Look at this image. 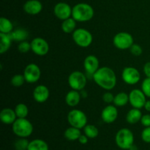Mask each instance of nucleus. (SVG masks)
<instances>
[{"label":"nucleus","mask_w":150,"mask_h":150,"mask_svg":"<svg viewBox=\"0 0 150 150\" xmlns=\"http://www.w3.org/2000/svg\"><path fill=\"white\" fill-rule=\"evenodd\" d=\"M92 78L96 84L105 90H111L117 85V76L114 70L108 67H100Z\"/></svg>","instance_id":"nucleus-1"},{"label":"nucleus","mask_w":150,"mask_h":150,"mask_svg":"<svg viewBox=\"0 0 150 150\" xmlns=\"http://www.w3.org/2000/svg\"><path fill=\"white\" fill-rule=\"evenodd\" d=\"M95 15L94 9L87 3H79L73 7L72 17L77 22L90 21Z\"/></svg>","instance_id":"nucleus-2"},{"label":"nucleus","mask_w":150,"mask_h":150,"mask_svg":"<svg viewBox=\"0 0 150 150\" xmlns=\"http://www.w3.org/2000/svg\"><path fill=\"white\" fill-rule=\"evenodd\" d=\"M13 131L20 138H27L33 132V125L26 118H17L13 124Z\"/></svg>","instance_id":"nucleus-3"},{"label":"nucleus","mask_w":150,"mask_h":150,"mask_svg":"<svg viewBox=\"0 0 150 150\" xmlns=\"http://www.w3.org/2000/svg\"><path fill=\"white\" fill-rule=\"evenodd\" d=\"M115 142L117 146L122 149H129L133 145L134 136L127 128L120 129L116 134Z\"/></svg>","instance_id":"nucleus-4"},{"label":"nucleus","mask_w":150,"mask_h":150,"mask_svg":"<svg viewBox=\"0 0 150 150\" xmlns=\"http://www.w3.org/2000/svg\"><path fill=\"white\" fill-rule=\"evenodd\" d=\"M73 40L75 43L81 48H87L92 44L93 37L91 32L83 28L76 29L73 32Z\"/></svg>","instance_id":"nucleus-5"},{"label":"nucleus","mask_w":150,"mask_h":150,"mask_svg":"<svg viewBox=\"0 0 150 150\" xmlns=\"http://www.w3.org/2000/svg\"><path fill=\"white\" fill-rule=\"evenodd\" d=\"M87 117L84 112L79 109L71 110L67 114V121L72 127L83 128L87 125Z\"/></svg>","instance_id":"nucleus-6"},{"label":"nucleus","mask_w":150,"mask_h":150,"mask_svg":"<svg viewBox=\"0 0 150 150\" xmlns=\"http://www.w3.org/2000/svg\"><path fill=\"white\" fill-rule=\"evenodd\" d=\"M114 46L120 50L130 49V47L134 43L133 38L130 33L121 32L117 33L113 39Z\"/></svg>","instance_id":"nucleus-7"},{"label":"nucleus","mask_w":150,"mask_h":150,"mask_svg":"<svg viewBox=\"0 0 150 150\" xmlns=\"http://www.w3.org/2000/svg\"><path fill=\"white\" fill-rule=\"evenodd\" d=\"M69 86L72 89L77 91H82L86 86L87 83L86 76L83 73L80 71H74L70 74L68 76Z\"/></svg>","instance_id":"nucleus-8"},{"label":"nucleus","mask_w":150,"mask_h":150,"mask_svg":"<svg viewBox=\"0 0 150 150\" xmlns=\"http://www.w3.org/2000/svg\"><path fill=\"white\" fill-rule=\"evenodd\" d=\"M23 76L27 83H34L38 82L41 77V70L39 66L35 63H30L26 65L23 71Z\"/></svg>","instance_id":"nucleus-9"},{"label":"nucleus","mask_w":150,"mask_h":150,"mask_svg":"<svg viewBox=\"0 0 150 150\" xmlns=\"http://www.w3.org/2000/svg\"><path fill=\"white\" fill-rule=\"evenodd\" d=\"M146 96L142 89H134L129 94V103L135 108H141L144 107L146 102Z\"/></svg>","instance_id":"nucleus-10"},{"label":"nucleus","mask_w":150,"mask_h":150,"mask_svg":"<svg viewBox=\"0 0 150 150\" xmlns=\"http://www.w3.org/2000/svg\"><path fill=\"white\" fill-rule=\"evenodd\" d=\"M122 79L127 84L135 85L140 81L141 74L136 67H126L122 70Z\"/></svg>","instance_id":"nucleus-11"},{"label":"nucleus","mask_w":150,"mask_h":150,"mask_svg":"<svg viewBox=\"0 0 150 150\" xmlns=\"http://www.w3.org/2000/svg\"><path fill=\"white\" fill-rule=\"evenodd\" d=\"M31 50L36 55L45 56L49 51V45L48 42L43 38H34L31 41Z\"/></svg>","instance_id":"nucleus-12"},{"label":"nucleus","mask_w":150,"mask_h":150,"mask_svg":"<svg viewBox=\"0 0 150 150\" xmlns=\"http://www.w3.org/2000/svg\"><path fill=\"white\" fill-rule=\"evenodd\" d=\"M72 11H73V7L65 2L57 3L54 8V13L56 17L62 21L66 20L71 17Z\"/></svg>","instance_id":"nucleus-13"},{"label":"nucleus","mask_w":150,"mask_h":150,"mask_svg":"<svg viewBox=\"0 0 150 150\" xmlns=\"http://www.w3.org/2000/svg\"><path fill=\"white\" fill-rule=\"evenodd\" d=\"M118 117V110L116 105H108L103 109L101 118L103 121L107 124L114 122Z\"/></svg>","instance_id":"nucleus-14"},{"label":"nucleus","mask_w":150,"mask_h":150,"mask_svg":"<svg viewBox=\"0 0 150 150\" xmlns=\"http://www.w3.org/2000/svg\"><path fill=\"white\" fill-rule=\"evenodd\" d=\"M99 65V59L94 55L87 56L83 62V67L86 73L91 76H93L95 72L100 68Z\"/></svg>","instance_id":"nucleus-15"},{"label":"nucleus","mask_w":150,"mask_h":150,"mask_svg":"<svg viewBox=\"0 0 150 150\" xmlns=\"http://www.w3.org/2000/svg\"><path fill=\"white\" fill-rule=\"evenodd\" d=\"M50 92L48 88L45 85H38L33 91V98L36 102L42 103L48 99Z\"/></svg>","instance_id":"nucleus-16"},{"label":"nucleus","mask_w":150,"mask_h":150,"mask_svg":"<svg viewBox=\"0 0 150 150\" xmlns=\"http://www.w3.org/2000/svg\"><path fill=\"white\" fill-rule=\"evenodd\" d=\"M23 7L27 14L38 15L42 11V4L39 0H28L24 3Z\"/></svg>","instance_id":"nucleus-17"},{"label":"nucleus","mask_w":150,"mask_h":150,"mask_svg":"<svg viewBox=\"0 0 150 150\" xmlns=\"http://www.w3.org/2000/svg\"><path fill=\"white\" fill-rule=\"evenodd\" d=\"M17 119L14 109L10 108H4L0 112V120L5 125H13Z\"/></svg>","instance_id":"nucleus-18"},{"label":"nucleus","mask_w":150,"mask_h":150,"mask_svg":"<svg viewBox=\"0 0 150 150\" xmlns=\"http://www.w3.org/2000/svg\"><path fill=\"white\" fill-rule=\"evenodd\" d=\"M81 98V95L79 93V91L72 89L69 91L66 95L65 102L68 106L76 107L80 103Z\"/></svg>","instance_id":"nucleus-19"},{"label":"nucleus","mask_w":150,"mask_h":150,"mask_svg":"<svg viewBox=\"0 0 150 150\" xmlns=\"http://www.w3.org/2000/svg\"><path fill=\"white\" fill-rule=\"evenodd\" d=\"M142 116L143 115H142V113L140 109L133 108L127 112V115H126V121L129 124H136L141 121Z\"/></svg>","instance_id":"nucleus-20"},{"label":"nucleus","mask_w":150,"mask_h":150,"mask_svg":"<svg viewBox=\"0 0 150 150\" xmlns=\"http://www.w3.org/2000/svg\"><path fill=\"white\" fill-rule=\"evenodd\" d=\"M0 54H3L7 52L11 46L13 39L10 37V34H4L0 32Z\"/></svg>","instance_id":"nucleus-21"},{"label":"nucleus","mask_w":150,"mask_h":150,"mask_svg":"<svg viewBox=\"0 0 150 150\" xmlns=\"http://www.w3.org/2000/svg\"><path fill=\"white\" fill-rule=\"evenodd\" d=\"M10 37L13 39V41H16V42H22L25 41L29 37V33L27 31L24 29H15L11 33H10Z\"/></svg>","instance_id":"nucleus-22"},{"label":"nucleus","mask_w":150,"mask_h":150,"mask_svg":"<svg viewBox=\"0 0 150 150\" xmlns=\"http://www.w3.org/2000/svg\"><path fill=\"white\" fill-rule=\"evenodd\" d=\"M76 21L73 17H70L63 21L62 23V30L66 34L73 33L76 29Z\"/></svg>","instance_id":"nucleus-23"},{"label":"nucleus","mask_w":150,"mask_h":150,"mask_svg":"<svg viewBox=\"0 0 150 150\" xmlns=\"http://www.w3.org/2000/svg\"><path fill=\"white\" fill-rule=\"evenodd\" d=\"M27 150H49L48 145L42 139H35L29 142Z\"/></svg>","instance_id":"nucleus-24"},{"label":"nucleus","mask_w":150,"mask_h":150,"mask_svg":"<svg viewBox=\"0 0 150 150\" xmlns=\"http://www.w3.org/2000/svg\"><path fill=\"white\" fill-rule=\"evenodd\" d=\"M129 102V95L126 92H121L114 96V104L117 107H122L127 105Z\"/></svg>","instance_id":"nucleus-25"},{"label":"nucleus","mask_w":150,"mask_h":150,"mask_svg":"<svg viewBox=\"0 0 150 150\" xmlns=\"http://www.w3.org/2000/svg\"><path fill=\"white\" fill-rule=\"evenodd\" d=\"M81 135V133L80 129L72 127V126L70 127H68V128L64 131V137L69 141L79 140Z\"/></svg>","instance_id":"nucleus-26"},{"label":"nucleus","mask_w":150,"mask_h":150,"mask_svg":"<svg viewBox=\"0 0 150 150\" xmlns=\"http://www.w3.org/2000/svg\"><path fill=\"white\" fill-rule=\"evenodd\" d=\"M13 31V25L11 21L4 17L0 18V32L10 34Z\"/></svg>","instance_id":"nucleus-27"},{"label":"nucleus","mask_w":150,"mask_h":150,"mask_svg":"<svg viewBox=\"0 0 150 150\" xmlns=\"http://www.w3.org/2000/svg\"><path fill=\"white\" fill-rule=\"evenodd\" d=\"M14 110L17 118H26L29 114V108L24 103H18Z\"/></svg>","instance_id":"nucleus-28"},{"label":"nucleus","mask_w":150,"mask_h":150,"mask_svg":"<svg viewBox=\"0 0 150 150\" xmlns=\"http://www.w3.org/2000/svg\"><path fill=\"white\" fill-rule=\"evenodd\" d=\"M83 131H84L85 135L89 139H95L99 134V130L98 127L93 125H86L83 127Z\"/></svg>","instance_id":"nucleus-29"},{"label":"nucleus","mask_w":150,"mask_h":150,"mask_svg":"<svg viewBox=\"0 0 150 150\" xmlns=\"http://www.w3.org/2000/svg\"><path fill=\"white\" fill-rule=\"evenodd\" d=\"M26 82L23 75L16 74L12 77L10 83L15 87H21Z\"/></svg>","instance_id":"nucleus-30"},{"label":"nucleus","mask_w":150,"mask_h":150,"mask_svg":"<svg viewBox=\"0 0 150 150\" xmlns=\"http://www.w3.org/2000/svg\"><path fill=\"white\" fill-rule=\"evenodd\" d=\"M29 142L26 139V138H20L18 140H17L15 143V146L16 149H27L28 146H29Z\"/></svg>","instance_id":"nucleus-31"},{"label":"nucleus","mask_w":150,"mask_h":150,"mask_svg":"<svg viewBox=\"0 0 150 150\" xmlns=\"http://www.w3.org/2000/svg\"><path fill=\"white\" fill-rule=\"evenodd\" d=\"M18 50L19 52L22 54H26L28 53L31 50V42H29L28 41H22L18 45Z\"/></svg>","instance_id":"nucleus-32"},{"label":"nucleus","mask_w":150,"mask_h":150,"mask_svg":"<svg viewBox=\"0 0 150 150\" xmlns=\"http://www.w3.org/2000/svg\"><path fill=\"white\" fill-rule=\"evenodd\" d=\"M142 90L147 98H150V78L146 77L142 81Z\"/></svg>","instance_id":"nucleus-33"},{"label":"nucleus","mask_w":150,"mask_h":150,"mask_svg":"<svg viewBox=\"0 0 150 150\" xmlns=\"http://www.w3.org/2000/svg\"><path fill=\"white\" fill-rule=\"evenodd\" d=\"M130 51L131 52V54L133 55L136 56V57H139V56L142 55V52H143V50H142V48L141 47V45L137 43H133V45L130 47Z\"/></svg>","instance_id":"nucleus-34"},{"label":"nucleus","mask_w":150,"mask_h":150,"mask_svg":"<svg viewBox=\"0 0 150 150\" xmlns=\"http://www.w3.org/2000/svg\"><path fill=\"white\" fill-rule=\"evenodd\" d=\"M142 139L146 143H150V127H145L142 133Z\"/></svg>","instance_id":"nucleus-35"},{"label":"nucleus","mask_w":150,"mask_h":150,"mask_svg":"<svg viewBox=\"0 0 150 150\" xmlns=\"http://www.w3.org/2000/svg\"><path fill=\"white\" fill-rule=\"evenodd\" d=\"M114 96L112 93L111 92H105L103 95V100L105 103L110 104L111 103H114Z\"/></svg>","instance_id":"nucleus-36"},{"label":"nucleus","mask_w":150,"mask_h":150,"mask_svg":"<svg viewBox=\"0 0 150 150\" xmlns=\"http://www.w3.org/2000/svg\"><path fill=\"white\" fill-rule=\"evenodd\" d=\"M141 123L145 127H150V114H144L141 119Z\"/></svg>","instance_id":"nucleus-37"},{"label":"nucleus","mask_w":150,"mask_h":150,"mask_svg":"<svg viewBox=\"0 0 150 150\" xmlns=\"http://www.w3.org/2000/svg\"><path fill=\"white\" fill-rule=\"evenodd\" d=\"M144 73L147 78H150V62H147L144 65Z\"/></svg>","instance_id":"nucleus-38"},{"label":"nucleus","mask_w":150,"mask_h":150,"mask_svg":"<svg viewBox=\"0 0 150 150\" xmlns=\"http://www.w3.org/2000/svg\"><path fill=\"white\" fill-rule=\"evenodd\" d=\"M88 139L89 138L86 136V135H81V136L79 139V142H80V144H86L88 142Z\"/></svg>","instance_id":"nucleus-39"},{"label":"nucleus","mask_w":150,"mask_h":150,"mask_svg":"<svg viewBox=\"0 0 150 150\" xmlns=\"http://www.w3.org/2000/svg\"><path fill=\"white\" fill-rule=\"evenodd\" d=\"M144 108L145 109H146V111H147L148 112H150V100H146Z\"/></svg>","instance_id":"nucleus-40"},{"label":"nucleus","mask_w":150,"mask_h":150,"mask_svg":"<svg viewBox=\"0 0 150 150\" xmlns=\"http://www.w3.org/2000/svg\"><path fill=\"white\" fill-rule=\"evenodd\" d=\"M129 150H138V148H137V146H136V145L133 144V146H132L131 147H130V149H129Z\"/></svg>","instance_id":"nucleus-41"},{"label":"nucleus","mask_w":150,"mask_h":150,"mask_svg":"<svg viewBox=\"0 0 150 150\" xmlns=\"http://www.w3.org/2000/svg\"><path fill=\"white\" fill-rule=\"evenodd\" d=\"M21 150H27V149H21Z\"/></svg>","instance_id":"nucleus-42"}]
</instances>
